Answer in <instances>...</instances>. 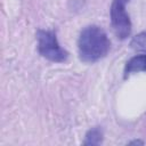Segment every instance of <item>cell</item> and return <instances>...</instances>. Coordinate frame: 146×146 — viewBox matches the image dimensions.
I'll return each instance as SVG.
<instances>
[{
    "label": "cell",
    "instance_id": "cell-1",
    "mask_svg": "<svg viewBox=\"0 0 146 146\" xmlns=\"http://www.w3.org/2000/svg\"><path fill=\"white\" fill-rule=\"evenodd\" d=\"M76 46L80 60L92 64L106 57L111 49V41L100 26L88 25L81 30Z\"/></svg>",
    "mask_w": 146,
    "mask_h": 146
},
{
    "label": "cell",
    "instance_id": "cell-6",
    "mask_svg": "<svg viewBox=\"0 0 146 146\" xmlns=\"http://www.w3.org/2000/svg\"><path fill=\"white\" fill-rule=\"evenodd\" d=\"M130 47L136 51L146 52V31L136 34L130 41Z\"/></svg>",
    "mask_w": 146,
    "mask_h": 146
},
{
    "label": "cell",
    "instance_id": "cell-2",
    "mask_svg": "<svg viewBox=\"0 0 146 146\" xmlns=\"http://www.w3.org/2000/svg\"><path fill=\"white\" fill-rule=\"evenodd\" d=\"M38 52L52 63H64L68 58V52L58 42L55 30L39 29L35 33Z\"/></svg>",
    "mask_w": 146,
    "mask_h": 146
},
{
    "label": "cell",
    "instance_id": "cell-7",
    "mask_svg": "<svg viewBox=\"0 0 146 146\" xmlns=\"http://www.w3.org/2000/svg\"><path fill=\"white\" fill-rule=\"evenodd\" d=\"M129 145H144V141L143 140H139V139H135V140H131L128 143Z\"/></svg>",
    "mask_w": 146,
    "mask_h": 146
},
{
    "label": "cell",
    "instance_id": "cell-4",
    "mask_svg": "<svg viewBox=\"0 0 146 146\" xmlns=\"http://www.w3.org/2000/svg\"><path fill=\"white\" fill-rule=\"evenodd\" d=\"M140 72H146V54L136 55L125 63L123 70V78L128 79L132 74Z\"/></svg>",
    "mask_w": 146,
    "mask_h": 146
},
{
    "label": "cell",
    "instance_id": "cell-5",
    "mask_svg": "<svg viewBox=\"0 0 146 146\" xmlns=\"http://www.w3.org/2000/svg\"><path fill=\"white\" fill-rule=\"evenodd\" d=\"M103 138H104L103 129L100 127H94V128L89 129L86 132L84 140L82 141V144L83 145H88V146L100 145L103 143Z\"/></svg>",
    "mask_w": 146,
    "mask_h": 146
},
{
    "label": "cell",
    "instance_id": "cell-3",
    "mask_svg": "<svg viewBox=\"0 0 146 146\" xmlns=\"http://www.w3.org/2000/svg\"><path fill=\"white\" fill-rule=\"evenodd\" d=\"M130 0H112L110 15L111 25L115 36L120 40H125L131 34L132 24L130 16L127 13V5Z\"/></svg>",
    "mask_w": 146,
    "mask_h": 146
}]
</instances>
